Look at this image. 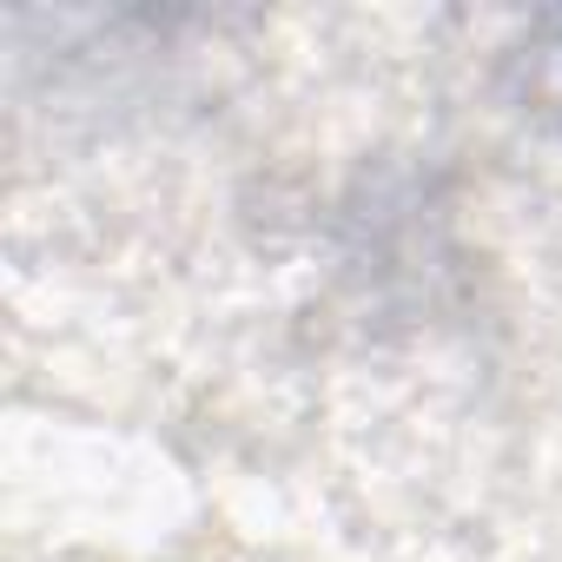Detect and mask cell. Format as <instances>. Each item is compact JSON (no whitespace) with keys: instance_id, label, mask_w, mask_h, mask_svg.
Listing matches in <instances>:
<instances>
[{"instance_id":"cell-1","label":"cell","mask_w":562,"mask_h":562,"mask_svg":"<svg viewBox=\"0 0 562 562\" xmlns=\"http://www.w3.org/2000/svg\"><path fill=\"white\" fill-rule=\"evenodd\" d=\"M536 87H542V100L562 113V21H555V41L536 54Z\"/></svg>"}]
</instances>
